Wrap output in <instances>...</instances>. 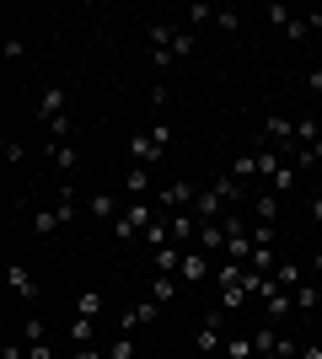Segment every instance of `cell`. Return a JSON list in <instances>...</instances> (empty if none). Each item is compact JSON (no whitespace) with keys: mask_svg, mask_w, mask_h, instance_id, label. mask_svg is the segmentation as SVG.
Returning <instances> with one entry per match:
<instances>
[{"mask_svg":"<svg viewBox=\"0 0 322 359\" xmlns=\"http://www.w3.org/2000/svg\"><path fill=\"white\" fill-rule=\"evenodd\" d=\"M156 204L151 198H129V204H123L119 210V220H113V241H135V236H145V225L156 220Z\"/></svg>","mask_w":322,"mask_h":359,"instance_id":"obj_1","label":"cell"},{"mask_svg":"<svg viewBox=\"0 0 322 359\" xmlns=\"http://www.w3.org/2000/svg\"><path fill=\"white\" fill-rule=\"evenodd\" d=\"M220 327H226V311H204L199 327H194V348L199 354H220Z\"/></svg>","mask_w":322,"mask_h":359,"instance_id":"obj_2","label":"cell"},{"mask_svg":"<svg viewBox=\"0 0 322 359\" xmlns=\"http://www.w3.org/2000/svg\"><path fill=\"white\" fill-rule=\"evenodd\" d=\"M194 215H199V225H215L220 215H231V204H226V194H220L215 182H204L199 198H194Z\"/></svg>","mask_w":322,"mask_h":359,"instance_id":"obj_3","label":"cell"},{"mask_svg":"<svg viewBox=\"0 0 322 359\" xmlns=\"http://www.w3.org/2000/svg\"><path fill=\"white\" fill-rule=\"evenodd\" d=\"M161 156H167V150L156 145L151 129H135V135H129V166H156Z\"/></svg>","mask_w":322,"mask_h":359,"instance_id":"obj_4","label":"cell"},{"mask_svg":"<svg viewBox=\"0 0 322 359\" xmlns=\"http://www.w3.org/2000/svg\"><path fill=\"white\" fill-rule=\"evenodd\" d=\"M156 311H161V306H156V300H140V306H123V311H119V332L151 327V322H156Z\"/></svg>","mask_w":322,"mask_h":359,"instance_id":"obj_5","label":"cell"},{"mask_svg":"<svg viewBox=\"0 0 322 359\" xmlns=\"http://www.w3.org/2000/svg\"><path fill=\"white\" fill-rule=\"evenodd\" d=\"M167 220H172V241L188 252V247L199 241V215H194V210H177V215H167Z\"/></svg>","mask_w":322,"mask_h":359,"instance_id":"obj_6","label":"cell"},{"mask_svg":"<svg viewBox=\"0 0 322 359\" xmlns=\"http://www.w3.org/2000/svg\"><path fill=\"white\" fill-rule=\"evenodd\" d=\"M65 113H70V91H65V86H48L43 97H38V118L54 123V118H65Z\"/></svg>","mask_w":322,"mask_h":359,"instance_id":"obj_7","label":"cell"},{"mask_svg":"<svg viewBox=\"0 0 322 359\" xmlns=\"http://www.w3.org/2000/svg\"><path fill=\"white\" fill-rule=\"evenodd\" d=\"M27 220H32V236H54V231H65L60 204H54V210H48V204H32V210H27Z\"/></svg>","mask_w":322,"mask_h":359,"instance_id":"obj_8","label":"cell"},{"mask_svg":"<svg viewBox=\"0 0 322 359\" xmlns=\"http://www.w3.org/2000/svg\"><path fill=\"white\" fill-rule=\"evenodd\" d=\"M226 241H231V231L215 220V225H199V241H194V247H199V252H210V257H226Z\"/></svg>","mask_w":322,"mask_h":359,"instance_id":"obj_9","label":"cell"},{"mask_svg":"<svg viewBox=\"0 0 322 359\" xmlns=\"http://www.w3.org/2000/svg\"><path fill=\"white\" fill-rule=\"evenodd\" d=\"M177 273H183V285H199V279H215V273H210V252L188 247V252H183V269H177Z\"/></svg>","mask_w":322,"mask_h":359,"instance_id":"obj_10","label":"cell"},{"mask_svg":"<svg viewBox=\"0 0 322 359\" xmlns=\"http://www.w3.org/2000/svg\"><path fill=\"white\" fill-rule=\"evenodd\" d=\"M6 285H11L22 300H27V306H38V279H32V273L22 269V263H11V269H6Z\"/></svg>","mask_w":322,"mask_h":359,"instance_id":"obj_11","label":"cell"},{"mask_svg":"<svg viewBox=\"0 0 322 359\" xmlns=\"http://www.w3.org/2000/svg\"><path fill=\"white\" fill-rule=\"evenodd\" d=\"M269 140H274V150L285 156V150H290V140H295V118H285V113H269Z\"/></svg>","mask_w":322,"mask_h":359,"instance_id":"obj_12","label":"cell"},{"mask_svg":"<svg viewBox=\"0 0 322 359\" xmlns=\"http://www.w3.org/2000/svg\"><path fill=\"white\" fill-rule=\"evenodd\" d=\"M119 210H123V204H119L113 194H92V198H86V215H92V220H107V225H113V220H119Z\"/></svg>","mask_w":322,"mask_h":359,"instance_id":"obj_13","label":"cell"},{"mask_svg":"<svg viewBox=\"0 0 322 359\" xmlns=\"http://www.w3.org/2000/svg\"><path fill=\"white\" fill-rule=\"evenodd\" d=\"M43 156H48V161H54V166H60L65 177H70V172H76V161H81V156H76V145H70V140H65V145H54V140H48V145H43Z\"/></svg>","mask_w":322,"mask_h":359,"instance_id":"obj_14","label":"cell"},{"mask_svg":"<svg viewBox=\"0 0 322 359\" xmlns=\"http://www.w3.org/2000/svg\"><path fill=\"white\" fill-rule=\"evenodd\" d=\"M151 269H156V273H177V269H183V247L172 241V247H161V252H151Z\"/></svg>","mask_w":322,"mask_h":359,"instance_id":"obj_15","label":"cell"},{"mask_svg":"<svg viewBox=\"0 0 322 359\" xmlns=\"http://www.w3.org/2000/svg\"><path fill=\"white\" fill-rule=\"evenodd\" d=\"M123 188H129V198H145L151 194V166H129V172H123Z\"/></svg>","mask_w":322,"mask_h":359,"instance_id":"obj_16","label":"cell"},{"mask_svg":"<svg viewBox=\"0 0 322 359\" xmlns=\"http://www.w3.org/2000/svg\"><path fill=\"white\" fill-rule=\"evenodd\" d=\"M274 285L279 290H301V285H307V269H301V263H279V269H274Z\"/></svg>","mask_w":322,"mask_h":359,"instance_id":"obj_17","label":"cell"},{"mask_svg":"<svg viewBox=\"0 0 322 359\" xmlns=\"http://www.w3.org/2000/svg\"><path fill=\"white\" fill-rule=\"evenodd\" d=\"M263 311H269V322H279V316L295 311V295H290V290H274V295L263 300Z\"/></svg>","mask_w":322,"mask_h":359,"instance_id":"obj_18","label":"cell"},{"mask_svg":"<svg viewBox=\"0 0 322 359\" xmlns=\"http://www.w3.org/2000/svg\"><path fill=\"white\" fill-rule=\"evenodd\" d=\"M172 295H177V273H151V300L156 306H167Z\"/></svg>","mask_w":322,"mask_h":359,"instance_id":"obj_19","label":"cell"},{"mask_svg":"<svg viewBox=\"0 0 322 359\" xmlns=\"http://www.w3.org/2000/svg\"><path fill=\"white\" fill-rule=\"evenodd\" d=\"M279 166H285V156H279L274 145H263V150H258V177H263V182H274V177H279Z\"/></svg>","mask_w":322,"mask_h":359,"instance_id":"obj_20","label":"cell"},{"mask_svg":"<svg viewBox=\"0 0 322 359\" xmlns=\"http://www.w3.org/2000/svg\"><path fill=\"white\" fill-rule=\"evenodd\" d=\"M231 177H236V182H253V177H258V150H242V156L231 161Z\"/></svg>","mask_w":322,"mask_h":359,"instance_id":"obj_21","label":"cell"},{"mask_svg":"<svg viewBox=\"0 0 322 359\" xmlns=\"http://www.w3.org/2000/svg\"><path fill=\"white\" fill-rule=\"evenodd\" d=\"M247 269H253V273H274V269H279V252H274V247H253Z\"/></svg>","mask_w":322,"mask_h":359,"instance_id":"obj_22","label":"cell"},{"mask_svg":"<svg viewBox=\"0 0 322 359\" xmlns=\"http://www.w3.org/2000/svg\"><path fill=\"white\" fill-rule=\"evenodd\" d=\"M253 215H258L263 225H274L279 220V194H258V198H253Z\"/></svg>","mask_w":322,"mask_h":359,"instance_id":"obj_23","label":"cell"},{"mask_svg":"<svg viewBox=\"0 0 322 359\" xmlns=\"http://www.w3.org/2000/svg\"><path fill=\"white\" fill-rule=\"evenodd\" d=\"M247 300H253V295H247L242 285H231V290H220V311H226V316H236V311L247 306Z\"/></svg>","mask_w":322,"mask_h":359,"instance_id":"obj_24","label":"cell"},{"mask_svg":"<svg viewBox=\"0 0 322 359\" xmlns=\"http://www.w3.org/2000/svg\"><path fill=\"white\" fill-rule=\"evenodd\" d=\"M76 316H102V290H81L76 295Z\"/></svg>","mask_w":322,"mask_h":359,"instance_id":"obj_25","label":"cell"},{"mask_svg":"<svg viewBox=\"0 0 322 359\" xmlns=\"http://www.w3.org/2000/svg\"><path fill=\"white\" fill-rule=\"evenodd\" d=\"M107 359H135V332H113V344H107Z\"/></svg>","mask_w":322,"mask_h":359,"instance_id":"obj_26","label":"cell"},{"mask_svg":"<svg viewBox=\"0 0 322 359\" xmlns=\"http://www.w3.org/2000/svg\"><path fill=\"white\" fill-rule=\"evenodd\" d=\"M226 359H258V344H253V332H247V338H231V344H226Z\"/></svg>","mask_w":322,"mask_h":359,"instance_id":"obj_27","label":"cell"},{"mask_svg":"<svg viewBox=\"0 0 322 359\" xmlns=\"http://www.w3.org/2000/svg\"><path fill=\"white\" fill-rule=\"evenodd\" d=\"M215 11H220V6H188V11H183V27H204V22H215Z\"/></svg>","mask_w":322,"mask_h":359,"instance_id":"obj_28","label":"cell"},{"mask_svg":"<svg viewBox=\"0 0 322 359\" xmlns=\"http://www.w3.org/2000/svg\"><path fill=\"white\" fill-rule=\"evenodd\" d=\"M295 177H301V172H295V166L285 161V166H279V177L269 182V194H290V188H295Z\"/></svg>","mask_w":322,"mask_h":359,"instance_id":"obj_29","label":"cell"},{"mask_svg":"<svg viewBox=\"0 0 322 359\" xmlns=\"http://www.w3.org/2000/svg\"><path fill=\"white\" fill-rule=\"evenodd\" d=\"M290 295H295V306H301V311H317L322 290H317V285H301V290H290Z\"/></svg>","mask_w":322,"mask_h":359,"instance_id":"obj_30","label":"cell"},{"mask_svg":"<svg viewBox=\"0 0 322 359\" xmlns=\"http://www.w3.org/2000/svg\"><path fill=\"white\" fill-rule=\"evenodd\" d=\"M70 338H76V348L92 344V316H76V322H70Z\"/></svg>","mask_w":322,"mask_h":359,"instance_id":"obj_31","label":"cell"},{"mask_svg":"<svg viewBox=\"0 0 322 359\" xmlns=\"http://www.w3.org/2000/svg\"><path fill=\"white\" fill-rule=\"evenodd\" d=\"M22 344H43V316H27V322H22Z\"/></svg>","mask_w":322,"mask_h":359,"instance_id":"obj_32","label":"cell"},{"mask_svg":"<svg viewBox=\"0 0 322 359\" xmlns=\"http://www.w3.org/2000/svg\"><path fill=\"white\" fill-rule=\"evenodd\" d=\"M215 27H220V32H236V27H242V16L231 11V6H220V11H215Z\"/></svg>","mask_w":322,"mask_h":359,"instance_id":"obj_33","label":"cell"},{"mask_svg":"<svg viewBox=\"0 0 322 359\" xmlns=\"http://www.w3.org/2000/svg\"><path fill=\"white\" fill-rule=\"evenodd\" d=\"M285 38H290V43H307V38H311V22H307V16H295L290 27H285Z\"/></svg>","mask_w":322,"mask_h":359,"instance_id":"obj_34","label":"cell"},{"mask_svg":"<svg viewBox=\"0 0 322 359\" xmlns=\"http://www.w3.org/2000/svg\"><path fill=\"white\" fill-rule=\"evenodd\" d=\"M269 22H274V27H290L295 11H290V6H269Z\"/></svg>","mask_w":322,"mask_h":359,"instance_id":"obj_35","label":"cell"},{"mask_svg":"<svg viewBox=\"0 0 322 359\" xmlns=\"http://www.w3.org/2000/svg\"><path fill=\"white\" fill-rule=\"evenodd\" d=\"M295 354H301V344H295V338H279V344H274V359H295Z\"/></svg>","mask_w":322,"mask_h":359,"instance_id":"obj_36","label":"cell"},{"mask_svg":"<svg viewBox=\"0 0 322 359\" xmlns=\"http://www.w3.org/2000/svg\"><path fill=\"white\" fill-rule=\"evenodd\" d=\"M0 156H6V161L16 166V161H22V145H16V140H0Z\"/></svg>","mask_w":322,"mask_h":359,"instance_id":"obj_37","label":"cell"},{"mask_svg":"<svg viewBox=\"0 0 322 359\" xmlns=\"http://www.w3.org/2000/svg\"><path fill=\"white\" fill-rule=\"evenodd\" d=\"M151 135H156V145L167 150V145H172V123H167V118H161V123H156V129H151Z\"/></svg>","mask_w":322,"mask_h":359,"instance_id":"obj_38","label":"cell"},{"mask_svg":"<svg viewBox=\"0 0 322 359\" xmlns=\"http://www.w3.org/2000/svg\"><path fill=\"white\" fill-rule=\"evenodd\" d=\"M307 91H311V97H322V65H311V75H307Z\"/></svg>","mask_w":322,"mask_h":359,"instance_id":"obj_39","label":"cell"},{"mask_svg":"<svg viewBox=\"0 0 322 359\" xmlns=\"http://www.w3.org/2000/svg\"><path fill=\"white\" fill-rule=\"evenodd\" d=\"M27 359H60V354H54L48 344H27Z\"/></svg>","mask_w":322,"mask_h":359,"instance_id":"obj_40","label":"cell"},{"mask_svg":"<svg viewBox=\"0 0 322 359\" xmlns=\"http://www.w3.org/2000/svg\"><path fill=\"white\" fill-rule=\"evenodd\" d=\"M70 359H107V354H102V348H92V344H86V348H76Z\"/></svg>","mask_w":322,"mask_h":359,"instance_id":"obj_41","label":"cell"},{"mask_svg":"<svg viewBox=\"0 0 322 359\" xmlns=\"http://www.w3.org/2000/svg\"><path fill=\"white\" fill-rule=\"evenodd\" d=\"M295 359H322V344H301V354Z\"/></svg>","mask_w":322,"mask_h":359,"instance_id":"obj_42","label":"cell"},{"mask_svg":"<svg viewBox=\"0 0 322 359\" xmlns=\"http://www.w3.org/2000/svg\"><path fill=\"white\" fill-rule=\"evenodd\" d=\"M311 220H317V225H322V194H317V198H311Z\"/></svg>","mask_w":322,"mask_h":359,"instance_id":"obj_43","label":"cell"},{"mask_svg":"<svg viewBox=\"0 0 322 359\" xmlns=\"http://www.w3.org/2000/svg\"><path fill=\"white\" fill-rule=\"evenodd\" d=\"M307 150H311V161H322V140H311V145H307Z\"/></svg>","mask_w":322,"mask_h":359,"instance_id":"obj_44","label":"cell"},{"mask_svg":"<svg viewBox=\"0 0 322 359\" xmlns=\"http://www.w3.org/2000/svg\"><path fill=\"white\" fill-rule=\"evenodd\" d=\"M307 22H311V32H322V11H311V16H307Z\"/></svg>","mask_w":322,"mask_h":359,"instance_id":"obj_45","label":"cell"},{"mask_svg":"<svg viewBox=\"0 0 322 359\" xmlns=\"http://www.w3.org/2000/svg\"><path fill=\"white\" fill-rule=\"evenodd\" d=\"M311 269H317V273H322V252H317V263H311Z\"/></svg>","mask_w":322,"mask_h":359,"instance_id":"obj_46","label":"cell"}]
</instances>
